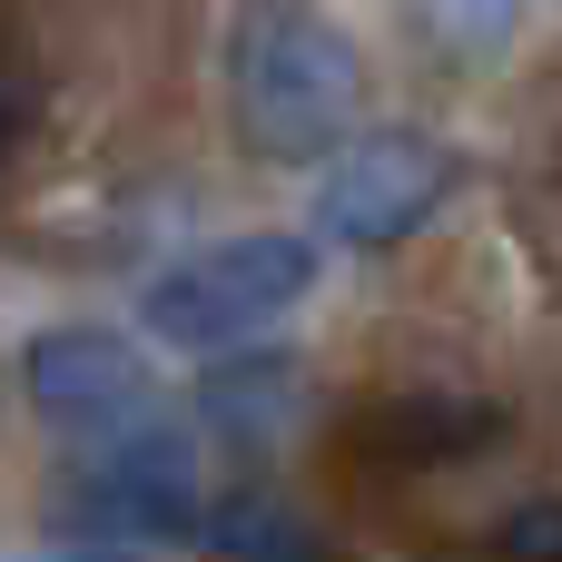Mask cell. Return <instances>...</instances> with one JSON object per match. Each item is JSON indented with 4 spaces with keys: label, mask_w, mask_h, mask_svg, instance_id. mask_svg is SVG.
<instances>
[{
    "label": "cell",
    "mask_w": 562,
    "mask_h": 562,
    "mask_svg": "<svg viewBox=\"0 0 562 562\" xmlns=\"http://www.w3.org/2000/svg\"><path fill=\"white\" fill-rule=\"evenodd\" d=\"M227 109H237V138L267 168L336 158L366 128V59L306 0H237V30H227Z\"/></svg>",
    "instance_id": "cell-1"
},
{
    "label": "cell",
    "mask_w": 562,
    "mask_h": 562,
    "mask_svg": "<svg viewBox=\"0 0 562 562\" xmlns=\"http://www.w3.org/2000/svg\"><path fill=\"white\" fill-rule=\"evenodd\" d=\"M306 286H316V247L286 227H247V237H217V247L178 257L168 277H148L138 326L178 356H237L267 326H286L306 306Z\"/></svg>",
    "instance_id": "cell-2"
},
{
    "label": "cell",
    "mask_w": 562,
    "mask_h": 562,
    "mask_svg": "<svg viewBox=\"0 0 562 562\" xmlns=\"http://www.w3.org/2000/svg\"><path fill=\"white\" fill-rule=\"evenodd\" d=\"M59 524L79 543H188L207 533V484H198V454L178 425H128V435H99L79 454V474L59 484Z\"/></svg>",
    "instance_id": "cell-3"
},
{
    "label": "cell",
    "mask_w": 562,
    "mask_h": 562,
    "mask_svg": "<svg viewBox=\"0 0 562 562\" xmlns=\"http://www.w3.org/2000/svg\"><path fill=\"white\" fill-rule=\"evenodd\" d=\"M454 198V158L415 128H366L326 158V188H316V227L356 257H385L405 247L435 207Z\"/></svg>",
    "instance_id": "cell-4"
},
{
    "label": "cell",
    "mask_w": 562,
    "mask_h": 562,
    "mask_svg": "<svg viewBox=\"0 0 562 562\" xmlns=\"http://www.w3.org/2000/svg\"><path fill=\"white\" fill-rule=\"evenodd\" d=\"M20 385L59 435H128L148 425V356L109 326H40L20 346Z\"/></svg>",
    "instance_id": "cell-5"
},
{
    "label": "cell",
    "mask_w": 562,
    "mask_h": 562,
    "mask_svg": "<svg viewBox=\"0 0 562 562\" xmlns=\"http://www.w3.org/2000/svg\"><path fill=\"white\" fill-rule=\"evenodd\" d=\"M504 445V405H484V395H395V405H375L366 425H356V454H375V464H464V454H494Z\"/></svg>",
    "instance_id": "cell-6"
},
{
    "label": "cell",
    "mask_w": 562,
    "mask_h": 562,
    "mask_svg": "<svg viewBox=\"0 0 562 562\" xmlns=\"http://www.w3.org/2000/svg\"><path fill=\"white\" fill-rule=\"evenodd\" d=\"M296 395H306V385H296V356L237 346V356H207L198 415H207V435H227V445H267V435H286Z\"/></svg>",
    "instance_id": "cell-7"
},
{
    "label": "cell",
    "mask_w": 562,
    "mask_h": 562,
    "mask_svg": "<svg viewBox=\"0 0 562 562\" xmlns=\"http://www.w3.org/2000/svg\"><path fill=\"white\" fill-rule=\"evenodd\" d=\"M207 543L227 562H316V533H306L277 494H227V504H207Z\"/></svg>",
    "instance_id": "cell-8"
},
{
    "label": "cell",
    "mask_w": 562,
    "mask_h": 562,
    "mask_svg": "<svg viewBox=\"0 0 562 562\" xmlns=\"http://www.w3.org/2000/svg\"><path fill=\"white\" fill-rule=\"evenodd\" d=\"M494 562H562V494H533L494 524Z\"/></svg>",
    "instance_id": "cell-9"
},
{
    "label": "cell",
    "mask_w": 562,
    "mask_h": 562,
    "mask_svg": "<svg viewBox=\"0 0 562 562\" xmlns=\"http://www.w3.org/2000/svg\"><path fill=\"white\" fill-rule=\"evenodd\" d=\"M454 20H464V40H494L504 20H514V0H445Z\"/></svg>",
    "instance_id": "cell-10"
},
{
    "label": "cell",
    "mask_w": 562,
    "mask_h": 562,
    "mask_svg": "<svg viewBox=\"0 0 562 562\" xmlns=\"http://www.w3.org/2000/svg\"><path fill=\"white\" fill-rule=\"evenodd\" d=\"M20 128H30V109H20V89H0V158L20 148Z\"/></svg>",
    "instance_id": "cell-11"
},
{
    "label": "cell",
    "mask_w": 562,
    "mask_h": 562,
    "mask_svg": "<svg viewBox=\"0 0 562 562\" xmlns=\"http://www.w3.org/2000/svg\"><path fill=\"white\" fill-rule=\"evenodd\" d=\"M49 562H148V553H119V543H69V553H49Z\"/></svg>",
    "instance_id": "cell-12"
}]
</instances>
